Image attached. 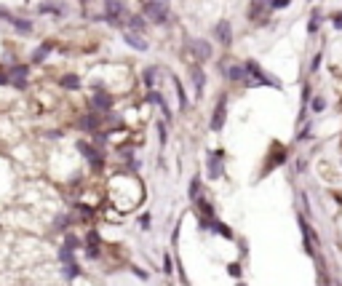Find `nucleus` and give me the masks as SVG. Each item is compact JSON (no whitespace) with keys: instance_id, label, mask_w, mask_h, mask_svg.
<instances>
[{"instance_id":"26","label":"nucleus","mask_w":342,"mask_h":286,"mask_svg":"<svg viewBox=\"0 0 342 286\" xmlns=\"http://www.w3.org/2000/svg\"><path fill=\"white\" fill-rule=\"evenodd\" d=\"M326 110V99L324 96H310V112H324Z\"/></svg>"},{"instance_id":"13","label":"nucleus","mask_w":342,"mask_h":286,"mask_svg":"<svg viewBox=\"0 0 342 286\" xmlns=\"http://www.w3.org/2000/svg\"><path fill=\"white\" fill-rule=\"evenodd\" d=\"M67 3H62V0H40L38 3V14H43V16H67Z\"/></svg>"},{"instance_id":"17","label":"nucleus","mask_w":342,"mask_h":286,"mask_svg":"<svg viewBox=\"0 0 342 286\" xmlns=\"http://www.w3.org/2000/svg\"><path fill=\"white\" fill-rule=\"evenodd\" d=\"M300 230H302V241H305V252L308 254H316V233L310 230V225H308V220L305 217H300Z\"/></svg>"},{"instance_id":"19","label":"nucleus","mask_w":342,"mask_h":286,"mask_svg":"<svg viewBox=\"0 0 342 286\" xmlns=\"http://www.w3.org/2000/svg\"><path fill=\"white\" fill-rule=\"evenodd\" d=\"M158 70H160V67H155V64H147V67L142 70V83H144V88H147V91L158 86V75H160Z\"/></svg>"},{"instance_id":"21","label":"nucleus","mask_w":342,"mask_h":286,"mask_svg":"<svg viewBox=\"0 0 342 286\" xmlns=\"http://www.w3.org/2000/svg\"><path fill=\"white\" fill-rule=\"evenodd\" d=\"M270 164L265 166V174L270 172V168H276V166H281V164H286V148L284 144H273V152H270Z\"/></svg>"},{"instance_id":"4","label":"nucleus","mask_w":342,"mask_h":286,"mask_svg":"<svg viewBox=\"0 0 342 286\" xmlns=\"http://www.w3.org/2000/svg\"><path fill=\"white\" fill-rule=\"evenodd\" d=\"M75 148H78V152H80L86 160H88V166L94 168V172H102V168H104V152H102V148H96L94 142H88V139H78Z\"/></svg>"},{"instance_id":"2","label":"nucleus","mask_w":342,"mask_h":286,"mask_svg":"<svg viewBox=\"0 0 342 286\" xmlns=\"http://www.w3.org/2000/svg\"><path fill=\"white\" fill-rule=\"evenodd\" d=\"M142 14L144 19L155 27H166L174 22V14H171V6L168 0H144L142 3Z\"/></svg>"},{"instance_id":"32","label":"nucleus","mask_w":342,"mask_h":286,"mask_svg":"<svg viewBox=\"0 0 342 286\" xmlns=\"http://www.w3.org/2000/svg\"><path fill=\"white\" fill-rule=\"evenodd\" d=\"M158 139H160V148H166L168 134H166V123H158Z\"/></svg>"},{"instance_id":"8","label":"nucleus","mask_w":342,"mask_h":286,"mask_svg":"<svg viewBox=\"0 0 342 286\" xmlns=\"http://www.w3.org/2000/svg\"><path fill=\"white\" fill-rule=\"evenodd\" d=\"M224 152L222 150H208L206 152V176L208 180H220L224 174Z\"/></svg>"},{"instance_id":"31","label":"nucleus","mask_w":342,"mask_h":286,"mask_svg":"<svg viewBox=\"0 0 342 286\" xmlns=\"http://www.w3.org/2000/svg\"><path fill=\"white\" fill-rule=\"evenodd\" d=\"M102 241H99V233L96 230H88V236H86V246H99Z\"/></svg>"},{"instance_id":"40","label":"nucleus","mask_w":342,"mask_h":286,"mask_svg":"<svg viewBox=\"0 0 342 286\" xmlns=\"http://www.w3.org/2000/svg\"><path fill=\"white\" fill-rule=\"evenodd\" d=\"M139 3H144V0H139Z\"/></svg>"},{"instance_id":"16","label":"nucleus","mask_w":342,"mask_h":286,"mask_svg":"<svg viewBox=\"0 0 342 286\" xmlns=\"http://www.w3.org/2000/svg\"><path fill=\"white\" fill-rule=\"evenodd\" d=\"M224 75H228L230 83H238V86H246V83H248L246 64H230L228 70H224Z\"/></svg>"},{"instance_id":"5","label":"nucleus","mask_w":342,"mask_h":286,"mask_svg":"<svg viewBox=\"0 0 342 286\" xmlns=\"http://www.w3.org/2000/svg\"><path fill=\"white\" fill-rule=\"evenodd\" d=\"M30 72H32V64H24V62L8 64L11 88H14V91H27V88H30Z\"/></svg>"},{"instance_id":"30","label":"nucleus","mask_w":342,"mask_h":286,"mask_svg":"<svg viewBox=\"0 0 342 286\" xmlns=\"http://www.w3.org/2000/svg\"><path fill=\"white\" fill-rule=\"evenodd\" d=\"M188 192H190V198H192V200H196V198L200 196V176H192V182H190Z\"/></svg>"},{"instance_id":"27","label":"nucleus","mask_w":342,"mask_h":286,"mask_svg":"<svg viewBox=\"0 0 342 286\" xmlns=\"http://www.w3.org/2000/svg\"><path fill=\"white\" fill-rule=\"evenodd\" d=\"M62 246H67V249H72V252H78V249H80V238H78V236H72V233H67L64 236V244H62Z\"/></svg>"},{"instance_id":"7","label":"nucleus","mask_w":342,"mask_h":286,"mask_svg":"<svg viewBox=\"0 0 342 286\" xmlns=\"http://www.w3.org/2000/svg\"><path fill=\"white\" fill-rule=\"evenodd\" d=\"M190 46V56L198 62V64H204V62H208L214 56V46L206 40V38H192V40L188 43Z\"/></svg>"},{"instance_id":"1","label":"nucleus","mask_w":342,"mask_h":286,"mask_svg":"<svg viewBox=\"0 0 342 286\" xmlns=\"http://www.w3.org/2000/svg\"><path fill=\"white\" fill-rule=\"evenodd\" d=\"M131 14L134 11H131L128 3H123V0H102V22H107V24L115 27V30H126Z\"/></svg>"},{"instance_id":"11","label":"nucleus","mask_w":342,"mask_h":286,"mask_svg":"<svg viewBox=\"0 0 342 286\" xmlns=\"http://www.w3.org/2000/svg\"><path fill=\"white\" fill-rule=\"evenodd\" d=\"M190 83H192V91H196V99H200L206 94V70L198 64H190Z\"/></svg>"},{"instance_id":"10","label":"nucleus","mask_w":342,"mask_h":286,"mask_svg":"<svg viewBox=\"0 0 342 286\" xmlns=\"http://www.w3.org/2000/svg\"><path fill=\"white\" fill-rule=\"evenodd\" d=\"M212 32H214V43H220L222 48H230L232 46V27H230L228 19L216 22V24L212 27Z\"/></svg>"},{"instance_id":"37","label":"nucleus","mask_w":342,"mask_h":286,"mask_svg":"<svg viewBox=\"0 0 342 286\" xmlns=\"http://www.w3.org/2000/svg\"><path fill=\"white\" fill-rule=\"evenodd\" d=\"M228 273L238 278V276H240V265H228Z\"/></svg>"},{"instance_id":"34","label":"nucleus","mask_w":342,"mask_h":286,"mask_svg":"<svg viewBox=\"0 0 342 286\" xmlns=\"http://www.w3.org/2000/svg\"><path fill=\"white\" fill-rule=\"evenodd\" d=\"M150 225H152V217H150V214H142V220H139V228H142V230H150Z\"/></svg>"},{"instance_id":"9","label":"nucleus","mask_w":342,"mask_h":286,"mask_svg":"<svg viewBox=\"0 0 342 286\" xmlns=\"http://www.w3.org/2000/svg\"><path fill=\"white\" fill-rule=\"evenodd\" d=\"M224 120H228V94H222L220 99H216V107L212 110V120H208V126H212V131H222Z\"/></svg>"},{"instance_id":"29","label":"nucleus","mask_w":342,"mask_h":286,"mask_svg":"<svg viewBox=\"0 0 342 286\" xmlns=\"http://www.w3.org/2000/svg\"><path fill=\"white\" fill-rule=\"evenodd\" d=\"M70 225H72V220H70L67 214H59L56 222H54V230H67Z\"/></svg>"},{"instance_id":"3","label":"nucleus","mask_w":342,"mask_h":286,"mask_svg":"<svg viewBox=\"0 0 342 286\" xmlns=\"http://www.w3.org/2000/svg\"><path fill=\"white\" fill-rule=\"evenodd\" d=\"M244 64H246V75H248V83H246V88H254V86H273V88H278V91H281V86H284V83L278 80V78H273V75H270L268 70L260 64V62L248 59V62H244Z\"/></svg>"},{"instance_id":"20","label":"nucleus","mask_w":342,"mask_h":286,"mask_svg":"<svg viewBox=\"0 0 342 286\" xmlns=\"http://www.w3.org/2000/svg\"><path fill=\"white\" fill-rule=\"evenodd\" d=\"M147 24H150V22L144 19V14L139 11V14H131V19H128V24H126V30H131V32H147Z\"/></svg>"},{"instance_id":"14","label":"nucleus","mask_w":342,"mask_h":286,"mask_svg":"<svg viewBox=\"0 0 342 286\" xmlns=\"http://www.w3.org/2000/svg\"><path fill=\"white\" fill-rule=\"evenodd\" d=\"M54 48H56V46H54V40H43L32 54H30V64H43V62L54 54Z\"/></svg>"},{"instance_id":"18","label":"nucleus","mask_w":342,"mask_h":286,"mask_svg":"<svg viewBox=\"0 0 342 286\" xmlns=\"http://www.w3.org/2000/svg\"><path fill=\"white\" fill-rule=\"evenodd\" d=\"M59 86L64 88V91H80L83 86V80H80V75H75V72H64V75H59Z\"/></svg>"},{"instance_id":"28","label":"nucleus","mask_w":342,"mask_h":286,"mask_svg":"<svg viewBox=\"0 0 342 286\" xmlns=\"http://www.w3.org/2000/svg\"><path fill=\"white\" fill-rule=\"evenodd\" d=\"M321 62H324V48H321V51H316V54H313V59H310V72H313V75L318 72Z\"/></svg>"},{"instance_id":"23","label":"nucleus","mask_w":342,"mask_h":286,"mask_svg":"<svg viewBox=\"0 0 342 286\" xmlns=\"http://www.w3.org/2000/svg\"><path fill=\"white\" fill-rule=\"evenodd\" d=\"M196 206H198V212L204 214V220H214V206L206 200V196H198L196 198Z\"/></svg>"},{"instance_id":"38","label":"nucleus","mask_w":342,"mask_h":286,"mask_svg":"<svg viewBox=\"0 0 342 286\" xmlns=\"http://www.w3.org/2000/svg\"><path fill=\"white\" fill-rule=\"evenodd\" d=\"M236 286H244V284H236Z\"/></svg>"},{"instance_id":"15","label":"nucleus","mask_w":342,"mask_h":286,"mask_svg":"<svg viewBox=\"0 0 342 286\" xmlns=\"http://www.w3.org/2000/svg\"><path fill=\"white\" fill-rule=\"evenodd\" d=\"M123 40H126V46H128V48H134V51H147V48H150V43H147V38L142 32L123 30Z\"/></svg>"},{"instance_id":"22","label":"nucleus","mask_w":342,"mask_h":286,"mask_svg":"<svg viewBox=\"0 0 342 286\" xmlns=\"http://www.w3.org/2000/svg\"><path fill=\"white\" fill-rule=\"evenodd\" d=\"M171 83H174V88H176V99H180V110H188L190 99H188V91H184V86H182V80L176 78V75H171Z\"/></svg>"},{"instance_id":"35","label":"nucleus","mask_w":342,"mask_h":286,"mask_svg":"<svg viewBox=\"0 0 342 286\" xmlns=\"http://www.w3.org/2000/svg\"><path fill=\"white\" fill-rule=\"evenodd\" d=\"M163 262H166V265H163V273H166V276H171V270H174V262H171V254H166V257H163Z\"/></svg>"},{"instance_id":"33","label":"nucleus","mask_w":342,"mask_h":286,"mask_svg":"<svg viewBox=\"0 0 342 286\" xmlns=\"http://www.w3.org/2000/svg\"><path fill=\"white\" fill-rule=\"evenodd\" d=\"M332 24H334V30H342V11L332 14Z\"/></svg>"},{"instance_id":"41","label":"nucleus","mask_w":342,"mask_h":286,"mask_svg":"<svg viewBox=\"0 0 342 286\" xmlns=\"http://www.w3.org/2000/svg\"><path fill=\"white\" fill-rule=\"evenodd\" d=\"M321 286H326V284H321Z\"/></svg>"},{"instance_id":"25","label":"nucleus","mask_w":342,"mask_h":286,"mask_svg":"<svg viewBox=\"0 0 342 286\" xmlns=\"http://www.w3.org/2000/svg\"><path fill=\"white\" fill-rule=\"evenodd\" d=\"M62 270H64V278H67V281H72V278L80 276V265H78V260L70 262V265H62Z\"/></svg>"},{"instance_id":"12","label":"nucleus","mask_w":342,"mask_h":286,"mask_svg":"<svg viewBox=\"0 0 342 286\" xmlns=\"http://www.w3.org/2000/svg\"><path fill=\"white\" fill-rule=\"evenodd\" d=\"M8 24H11V30H14V32H16V35H22V38H30V35L35 32V19H30V16H22V14H14Z\"/></svg>"},{"instance_id":"39","label":"nucleus","mask_w":342,"mask_h":286,"mask_svg":"<svg viewBox=\"0 0 342 286\" xmlns=\"http://www.w3.org/2000/svg\"><path fill=\"white\" fill-rule=\"evenodd\" d=\"M308 3H313V0H308Z\"/></svg>"},{"instance_id":"6","label":"nucleus","mask_w":342,"mask_h":286,"mask_svg":"<svg viewBox=\"0 0 342 286\" xmlns=\"http://www.w3.org/2000/svg\"><path fill=\"white\" fill-rule=\"evenodd\" d=\"M88 104H91V110H96V112H110L115 99H112L110 91H104L102 86H94V91H91V96H88Z\"/></svg>"},{"instance_id":"24","label":"nucleus","mask_w":342,"mask_h":286,"mask_svg":"<svg viewBox=\"0 0 342 286\" xmlns=\"http://www.w3.org/2000/svg\"><path fill=\"white\" fill-rule=\"evenodd\" d=\"M318 30H321V11L313 8V11H310V19H308V32L318 35Z\"/></svg>"},{"instance_id":"36","label":"nucleus","mask_w":342,"mask_h":286,"mask_svg":"<svg viewBox=\"0 0 342 286\" xmlns=\"http://www.w3.org/2000/svg\"><path fill=\"white\" fill-rule=\"evenodd\" d=\"M310 128H313V126H310V123H308V126L302 128L300 134H297V139H310V136H313V134H310Z\"/></svg>"}]
</instances>
